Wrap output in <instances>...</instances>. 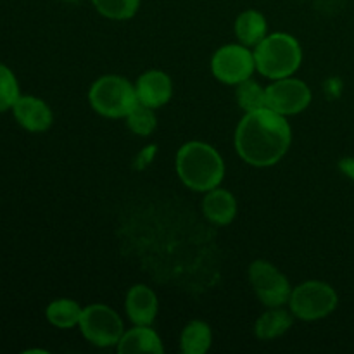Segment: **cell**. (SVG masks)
<instances>
[{"mask_svg": "<svg viewBox=\"0 0 354 354\" xmlns=\"http://www.w3.org/2000/svg\"><path fill=\"white\" fill-rule=\"evenodd\" d=\"M311 104V90L303 80L287 78L273 80L266 86V107L282 116L299 114Z\"/></svg>", "mask_w": 354, "mask_h": 354, "instance_id": "9", "label": "cell"}, {"mask_svg": "<svg viewBox=\"0 0 354 354\" xmlns=\"http://www.w3.org/2000/svg\"><path fill=\"white\" fill-rule=\"evenodd\" d=\"M116 349L120 354L165 353V346H162L158 332L152 330L151 325H135L130 330H124L120 342L116 344Z\"/></svg>", "mask_w": 354, "mask_h": 354, "instance_id": "13", "label": "cell"}, {"mask_svg": "<svg viewBox=\"0 0 354 354\" xmlns=\"http://www.w3.org/2000/svg\"><path fill=\"white\" fill-rule=\"evenodd\" d=\"M12 113L17 123L31 133L47 131L54 121V114L47 102L33 95H19L12 106Z\"/></svg>", "mask_w": 354, "mask_h": 354, "instance_id": "10", "label": "cell"}, {"mask_svg": "<svg viewBox=\"0 0 354 354\" xmlns=\"http://www.w3.org/2000/svg\"><path fill=\"white\" fill-rule=\"evenodd\" d=\"M339 297L334 287L320 280H308L294 287L289 297L290 313L304 322L322 320L334 313Z\"/></svg>", "mask_w": 354, "mask_h": 354, "instance_id": "5", "label": "cell"}, {"mask_svg": "<svg viewBox=\"0 0 354 354\" xmlns=\"http://www.w3.org/2000/svg\"><path fill=\"white\" fill-rule=\"evenodd\" d=\"M97 12L113 21L130 19L137 14L140 0H92Z\"/></svg>", "mask_w": 354, "mask_h": 354, "instance_id": "20", "label": "cell"}, {"mask_svg": "<svg viewBox=\"0 0 354 354\" xmlns=\"http://www.w3.org/2000/svg\"><path fill=\"white\" fill-rule=\"evenodd\" d=\"M235 37L239 38L242 45L245 47H256L263 38L266 37L268 24H266L265 16L259 10L248 9L237 16L234 23Z\"/></svg>", "mask_w": 354, "mask_h": 354, "instance_id": "15", "label": "cell"}, {"mask_svg": "<svg viewBox=\"0 0 354 354\" xmlns=\"http://www.w3.org/2000/svg\"><path fill=\"white\" fill-rule=\"evenodd\" d=\"M249 282L258 296L259 303L266 308H279L289 303L290 287L289 279L272 263L256 259L249 266Z\"/></svg>", "mask_w": 354, "mask_h": 354, "instance_id": "8", "label": "cell"}, {"mask_svg": "<svg viewBox=\"0 0 354 354\" xmlns=\"http://www.w3.org/2000/svg\"><path fill=\"white\" fill-rule=\"evenodd\" d=\"M127 313L133 325H152L158 317V297L151 287L138 283L127 294Z\"/></svg>", "mask_w": 354, "mask_h": 354, "instance_id": "12", "label": "cell"}, {"mask_svg": "<svg viewBox=\"0 0 354 354\" xmlns=\"http://www.w3.org/2000/svg\"><path fill=\"white\" fill-rule=\"evenodd\" d=\"M292 313L279 308H270L254 324V334L259 341H272L280 337L292 327Z\"/></svg>", "mask_w": 354, "mask_h": 354, "instance_id": "16", "label": "cell"}, {"mask_svg": "<svg viewBox=\"0 0 354 354\" xmlns=\"http://www.w3.org/2000/svg\"><path fill=\"white\" fill-rule=\"evenodd\" d=\"M175 169L183 185L196 192L216 189L223 182L225 162L220 152L206 142L192 140L178 149Z\"/></svg>", "mask_w": 354, "mask_h": 354, "instance_id": "2", "label": "cell"}, {"mask_svg": "<svg viewBox=\"0 0 354 354\" xmlns=\"http://www.w3.org/2000/svg\"><path fill=\"white\" fill-rule=\"evenodd\" d=\"M234 140L242 161L256 168H268L287 154L292 142V130L287 116L263 107L244 114L237 124Z\"/></svg>", "mask_w": 354, "mask_h": 354, "instance_id": "1", "label": "cell"}, {"mask_svg": "<svg viewBox=\"0 0 354 354\" xmlns=\"http://www.w3.org/2000/svg\"><path fill=\"white\" fill-rule=\"evenodd\" d=\"M256 69L268 80L292 76L303 62V48L289 33L266 35L254 47Z\"/></svg>", "mask_w": 354, "mask_h": 354, "instance_id": "3", "label": "cell"}, {"mask_svg": "<svg viewBox=\"0 0 354 354\" xmlns=\"http://www.w3.org/2000/svg\"><path fill=\"white\" fill-rule=\"evenodd\" d=\"M66 2H78V0H66Z\"/></svg>", "mask_w": 354, "mask_h": 354, "instance_id": "24", "label": "cell"}, {"mask_svg": "<svg viewBox=\"0 0 354 354\" xmlns=\"http://www.w3.org/2000/svg\"><path fill=\"white\" fill-rule=\"evenodd\" d=\"M135 90H137L138 102L152 107V109H158V107L166 106L171 99L173 83L165 71L151 69L138 76Z\"/></svg>", "mask_w": 354, "mask_h": 354, "instance_id": "11", "label": "cell"}, {"mask_svg": "<svg viewBox=\"0 0 354 354\" xmlns=\"http://www.w3.org/2000/svg\"><path fill=\"white\" fill-rule=\"evenodd\" d=\"M339 168H341V171L344 173V175H348L349 178L354 180V158L341 159V162H339Z\"/></svg>", "mask_w": 354, "mask_h": 354, "instance_id": "23", "label": "cell"}, {"mask_svg": "<svg viewBox=\"0 0 354 354\" xmlns=\"http://www.w3.org/2000/svg\"><path fill=\"white\" fill-rule=\"evenodd\" d=\"M213 342V332L206 322L192 320L185 325L180 337V348L183 354H204L209 351Z\"/></svg>", "mask_w": 354, "mask_h": 354, "instance_id": "17", "label": "cell"}, {"mask_svg": "<svg viewBox=\"0 0 354 354\" xmlns=\"http://www.w3.org/2000/svg\"><path fill=\"white\" fill-rule=\"evenodd\" d=\"M78 328L83 337L97 348L116 346L124 332L120 315L106 304H90L83 308Z\"/></svg>", "mask_w": 354, "mask_h": 354, "instance_id": "6", "label": "cell"}, {"mask_svg": "<svg viewBox=\"0 0 354 354\" xmlns=\"http://www.w3.org/2000/svg\"><path fill=\"white\" fill-rule=\"evenodd\" d=\"M88 102L100 116L120 120L127 118L138 104L137 90L127 78L120 75H104L92 83Z\"/></svg>", "mask_w": 354, "mask_h": 354, "instance_id": "4", "label": "cell"}, {"mask_svg": "<svg viewBox=\"0 0 354 354\" xmlns=\"http://www.w3.org/2000/svg\"><path fill=\"white\" fill-rule=\"evenodd\" d=\"M128 128L133 131L135 135H140V137H147L158 127V120H156V113L152 107L144 106V104L138 102L133 107L130 114L127 116Z\"/></svg>", "mask_w": 354, "mask_h": 354, "instance_id": "21", "label": "cell"}, {"mask_svg": "<svg viewBox=\"0 0 354 354\" xmlns=\"http://www.w3.org/2000/svg\"><path fill=\"white\" fill-rule=\"evenodd\" d=\"M203 213L211 223L223 227V225L234 221L235 214H237V201H235L234 194L216 187V189L207 190L204 196Z\"/></svg>", "mask_w": 354, "mask_h": 354, "instance_id": "14", "label": "cell"}, {"mask_svg": "<svg viewBox=\"0 0 354 354\" xmlns=\"http://www.w3.org/2000/svg\"><path fill=\"white\" fill-rule=\"evenodd\" d=\"M82 311L83 308L76 301L62 297V299H55L48 304L47 311H45V317H47L48 324L54 325L55 328L69 330L73 327H78Z\"/></svg>", "mask_w": 354, "mask_h": 354, "instance_id": "18", "label": "cell"}, {"mask_svg": "<svg viewBox=\"0 0 354 354\" xmlns=\"http://www.w3.org/2000/svg\"><path fill=\"white\" fill-rule=\"evenodd\" d=\"M211 71L225 85H239L256 71L254 52L242 44H228L218 48L211 57Z\"/></svg>", "mask_w": 354, "mask_h": 354, "instance_id": "7", "label": "cell"}, {"mask_svg": "<svg viewBox=\"0 0 354 354\" xmlns=\"http://www.w3.org/2000/svg\"><path fill=\"white\" fill-rule=\"evenodd\" d=\"M235 99L244 113H252L266 107V88L252 78L239 83L235 90Z\"/></svg>", "mask_w": 354, "mask_h": 354, "instance_id": "19", "label": "cell"}, {"mask_svg": "<svg viewBox=\"0 0 354 354\" xmlns=\"http://www.w3.org/2000/svg\"><path fill=\"white\" fill-rule=\"evenodd\" d=\"M19 99V85L14 73L0 62V113L12 109L16 100Z\"/></svg>", "mask_w": 354, "mask_h": 354, "instance_id": "22", "label": "cell"}]
</instances>
